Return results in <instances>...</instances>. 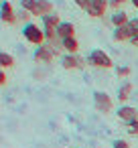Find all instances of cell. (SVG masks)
I'll use <instances>...</instances> for the list:
<instances>
[{
	"mask_svg": "<svg viewBox=\"0 0 138 148\" xmlns=\"http://www.w3.org/2000/svg\"><path fill=\"white\" fill-rule=\"evenodd\" d=\"M14 65V57L10 53H0V67L6 69V67H12Z\"/></svg>",
	"mask_w": 138,
	"mask_h": 148,
	"instance_id": "obj_16",
	"label": "cell"
},
{
	"mask_svg": "<svg viewBox=\"0 0 138 148\" xmlns=\"http://www.w3.org/2000/svg\"><path fill=\"white\" fill-rule=\"evenodd\" d=\"M16 14H19L21 21H29V16H33L31 12H27V10H23V8H21V12H16Z\"/></svg>",
	"mask_w": 138,
	"mask_h": 148,
	"instance_id": "obj_24",
	"label": "cell"
},
{
	"mask_svg": "<svg viewBox=\"0 0 138 148\" xmlns=\"http://www.w3.org/2000/svg\"><path fill=\"white\" fill-rule=\"evenodd\" d=\"M0 83H2V85L6 83V73H4V69H2V71H0Z\"/></svg>",
	"mask_w": 138,
	"mask_h": 148,
	"instance_id": "obj_26",
	"label": "cell"
},
{
	"mask_svg": "<svg viewBox=\"0 0 138 148\" xmlns=\"http://www.w3.org/2000/svg\"><path fill=\"white\" fill-rule=\"evenodd\" d=\"M108 8H110V2H108V0H91L89 6L85 8V12H87L89 16H93V18H102Z\"/></svg>",
	"mask_w": 138,
	"mask_h": 148,
	"instance_id": "obj_7",
	"label": "cell"
},
{
	"mask_svg": "<svg viewBox=\"0 0 138 148\" xmlns=\"http://www.w3.org/2000/svg\"><path fill=\"white\" fill-rule=\"evenodd\" d=\"M128 29H130L132 37L138 35V18H130V21H128Z\"/></svg>",
	"mask_w": 138,
	"mask_h": 148,
	"instance_id": "obj_20",
	"label": "cell"
},
{
	"mask_svg": "<svg viewBox=\"0 0 138 148\" xmlns=\"http://www.w3.org/2000/svg\"><path fill=\"white\" fill-rule=\"evenodd\" d=\"M55 55H57V51L45 43L43 47H37V49H35V53H33V61L39 63V65H41V63L45 65V63H51V61L55 59Z\"/></svg>",
	"mask_w": 138,
	"mask_h": 148,
	"instance_id": "obj_3",
	"label": "cell"
},
{
	"mask_svg": "<svg viewBox=\"0 0 138 148\" xmlns=\"http://www.w3.org/2000/svg\"><path fill=\"white\" fill-rule=\"evenodd\" d=\"M93 108H95L97 112H102V114H108V112H112L114 101H112V97H110L108 93H104V91H93Z\"/></svg>",
	"mask_w": 138,
	"mask_h": 148,
	"instance_id": "obj_4",
	"label": "cell"
},
{
	"mask_svg": "<svg viewBox=\"0 0 138 148\" xmlns=\"http://www.w3.org/2000/svg\"><path fill=\"white\" fill-rule=\"evenodd\" d=\"M23 37H25V41H29L31 45H37V47H43V45L47 43L45 31H41V27L35 25V23H25V27H23Z\"/></svg>",
	"mask_w": 138,
	"mask_h": 148,
	"instance_id": "obj_1",
	"label": "cell"
},
{
	"mask_svg": "<svg viewBox=\"0 0 138 148\" xmlns=\"http://www.w3.org/2000/svg\"><path fill=\"white\" fill-rule=\"evenodd\" d=\"M0 18H2V23H6V25H14L19 21V14H16L14 6L8 2V0H2V4H0Z\"/></svg>",
	"mask_w": 138,
	"mask_h": 148,
	"instance_id": "obj_6",
	"label": "cell"
},
{
	"mask_svg": "<svg viewBox=\"0 0 138 148\" xmlns=\"http://www.w3.org/2000/svg\"><path fill=\"white\" fill-rule=\"evenodd\" d=\"M132 89H134V87H132V83H130V81H124V83L120 85V89H118V99H120V103H122V106H124V101L132 95Z\"/></svg>",
	"mask_w": 138,
	"mask_h": 148,
	"instance_id": "obj_15",
	"label": "cell"
},
{
	"mask_svg": "<svg viewBox=\"0 0 138 148\" xmlns=\"http://www.w3.org/2000/svg\"><path fill=\"white\" fill-rule=\"evenodd\" d=\"M118 118L122 120V122H126V124H130V122H134V120H138V110L136 108H132V106H120L118 108Z\"/></svg>",
	"mask_w": 138,
	"mask_h": 148,
	"instance_id": "obj_8",
	"label": "cell"
},
{
	"mask_svg": "<svg viewBox=\"0 0 138 148\" xmlns=\"http://www.w3.org/2000/svg\"><path fill=\"white\" fill-rule=\"evenodd\" d=\"M136 18H138V14H136Z\"/></svg>",
	"mask_w": 138,
	"mask_h": 148,
	"instance_id": "obj_28",
	"label": "cell"
},
{
	"mask_svg": "<svg viewBox=\"0 0 138 148\" xmlns=\"http://www.w3.org/2000/svg\"><path fill=\"white\" fill-rule=\"evenodd\" d=\"M110 2V8H114V10H120V6L124 4V2H130V0H108Z\"/></svg>",
	"mask_w": 138,
	"mask_h": 148,
	"instance_id": "obj_22",
	"label": "cell"
},
{
	"mask_svg": "<svg viewBox=\"0 0 138 148\" xmlns=\"http://www.w3.org/2000/svg\"><path fill=\"white\" fill-rule=\"evenodd\" d=\"M112 39H114L116 43H124V41H130V39H132V33H130L128 25L114 29V33H112Z\"/></svg>",
	"mask_w": 138,
	"mask_h": 148,
	"instance_id": "obj_12",
	"label": "cell"
},
{
	"mask_svg": "<svg viewBox=\"0 0 138 148\" xmlns=\"http://www.w3.org/2000/svg\"><path fill=\"white\" fill-rule=\"evenodd\" d=\"M73 2H75L79 8H83V10H85V8L89 6V2H91V0H73Z\"/></svg>",
	"mask_w": 138,
	"mask_h": 148,
	"instance_id": "obj_23",
	"label": "cell"
},
{
	"mask_svg": "<svg viewBox=\"0 0 138 148\" xmlns=\"http://www.w3.org/2000/svg\"><path fill=\"white\" fill-rule=\"evenodd\" d=\"M116 69V75L118 77H128L130 75V67L128 65H118V67H114Z\"/></svg>",
	"mask_w": 138,
	"mask_h": 148,
	"instance_id": "obj_18",
	"label": "cell"
},
{
	"mask_svg": "<svg viewBox=\"0 0 138 148\" xmlns=\"http://www.w3.org/2000/svg\"><path fill=\"white\" fill-rule=\"evenodd\" d=\"M112 148H130V144H128L126 140L118 138V140H114V142H112Z\"/></svg>",
	"mask_w": 138,
	"mask_h": 148,
	"instance_id": "obj_21",
	"label": "cell"
},
{
	"mask_svg": "<svg viewBox=\"0 0 138 148\" xmlns=\"http://www.w3.org/2000/svg\"><path fill=\"white\" fill-rule=\"evenodd\" d=\"M35 4H37V0H21V8L27 10V12H31V14L35 10Z\"/></svg>",
	"mask_w": 138,
	"mask_h": 148,
	"instance_id": "obj_17",
	"label": "cell"
},
{
	"mask_svg": "<svg viewBox=\"0 0 138 148\" xmlns=\"http://www.w3.org/2000/svg\"><path fill=\"white\" fill-rule=\"evenodd\" d=\"M61 65H63V69H83L87 65V59H83L81 55H69V53H65L61 57Z\"/></svg>",
	"mask_w": 138,
	"mask_h": 148,
	"instance_id": "obj_5",
	"label": "cell"
},
{
	"mask_svg": "<svg viewBox=\"0 0 138 148\" xmlns=\"http://www.w3.org/2000/svg\"><path fill=\"white\" fill-rule=\"evenodd\" d=\"M126 132H128L130 136H138V120H134V122L126 124Z\"/></svg>",
	"mask_w": 138,
	"mask_h": 148,
	"instance_id": "obj_19",
	"label": "cell"
},
{
	"mask_svg": "<svg viewBox=\"0 0 138 148\" xmlns=\"http://www.w3.org/2000/svg\"><path fill=\"white\" fill-rule=\"evenodd\" d=\"M130 4H132V6H134V8L138 10V0H130Z\"/></svg>",
	"mask_w": 138,
	"mask_h": 148,
	"instance_id": "obj_27",
	"label": "cell"
},
{
	"mask_svg": "<svg viewBox=\"0 0 138 148\" xmlns=\"http://www.w3.org/2000/svg\"><path fill=\"white\" fill-rule=\"evenodd\" d=\"M41 23H43V29H55V31H57V27H59L63 21L59 18V14H55V12H53V14L43 16V18H41Z\"/></svg>",
	"mask_w": 138,
	"mask_h": 148,
	"instance_id": "obj_14",
	"label": "cell"
},
{
	"mask_svg": "<svg viewBox=\"0 0 138 148\" xmlns=\"http://www.w3.org/2000/svg\"><path fill=\"white\" fill-rule=\"evenodd\" d=\"M47 14H53V2L51 0H37L35 4V10H33V16H47Z\"/></svg>",
	"mask_w": 138,
	"mask_h": 148,
	"instance_id": "obj_9",
	"label": "cell"
},
{
	"mask_svg": "<svg viewBox=\"0 0 138 148\" xmlns=\"http://www.w3.org/2000/svg\"><path fill=\"white\" fill-rule=\"evenodd\" d=\"M128 21H130V18H128V12H126V10H122V8H120V10H114V12H112V16H110V23H112V27H114V29L128 25Z\"/></svg>",
	"mask_w": 138,
	"mask_h": 148,
	"instance_id": "obj_11",
	"label": "cell"
},
{
	"mask_svg": "<svg viewBox=\"0 0 138 148\" xmlns=\"http://www.w3.org/2000/svg\"><path fill=\"white\" fill-rule=\"evenodd\" d=\"M61 49H63L65 53H69V55H77V51H79V41H77L75 37L63 39V41H61Z\"/></svg>",
	"mask_w": 138,
	"mask_h": 148,
	"instance_id": "obj_13",
	"label": "cell"
},
{
	"mask_svg": "<svg viewBox=\"0 0 138 148\" xmlns=\"http://www.w3.org/2000/svg\"><path fill=\"white\" fill-rule=\"evenodd\" d=\"M57 37L63 41V39H69V37H75V25L69 23V21H63L59 27H57Z\"/></svg>",
	"mask_w": 138,
	"mask_h": 148,
	"instance_id": "obj_10",
	"label": "cell"
},
{
	"mask_svg": "<svg viewBox=\"0 0 138 148\" xmlns=\"http://www.w3.org/2000/svg\"><path fill=\"white\" fill-rule=\"evenodd\" d=\"M130 45H132V47H138V35H134V37L130 39Z\"/></svg>",
	"mask_w": 138,
	"mask_h": 148,
	"instance_id": "obj_25",
	"label": "cell"
},
{
	"mask_svg": "<svg viewBox=\"0 0 138 148\" xmlns=\"http://www.w3.org/2000/svg\"><path fill=\"white\" fill-rule=\"evenodd\" d=\"M87 63L91 67H97V69H112L114 67L112 57L106 51H102V49H91L89 55H87Z\"/></svg>",
	"mask_w": 138,
	"mask_h": 148,
	"instance_id": "obj_2",
	"label": "cell"
}]
</instances>
